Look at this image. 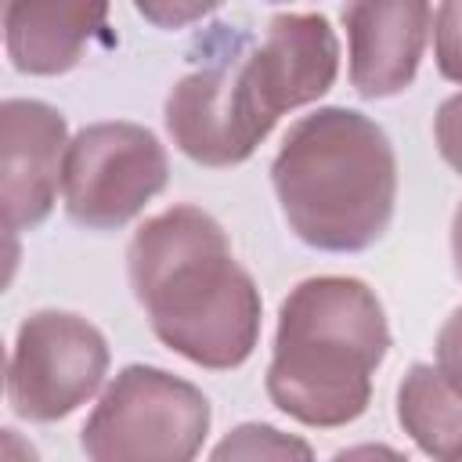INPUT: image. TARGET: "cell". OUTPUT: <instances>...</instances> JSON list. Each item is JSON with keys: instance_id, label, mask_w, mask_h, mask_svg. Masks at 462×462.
I'll list each match as a JSON object with an SVG mask.
<instances>
[{"instance_id": "6da1fadb", "label": "cell", "mask_w": 462, "mask_h": 462, "mask_svg": "<svg viewBox=\"0 0 462 462\" xmlns=\"http://www.w3.org/2000/svg\"><path fill=\"white\" fill-rule=\"evenodd\" d=\"M126 278L155 339L177 357L231 372L260 343V289L213 213L177 202L148 217L126 245Z\"/></svg>"}, {"instance_id": "7a4b0ae2", "label": "cell", "mask_w": 462, "mask_h": 462, "mask_svg": "<svg viewBox=\"0 0 462 462\" xmlns=\"http://www.w3.org/2000/svg\"><path fill=\"white\" fill-rule=\"evenodd\" d=\"M390 354L379 292L350 274H318L289 289L278 307L267 365L271 404L310 430L357 422L372 404V375Z\"/></svg>"}, {"instance_id": "3957f363", "label": "cell", "mask_w": 462, "mask_h": 462, "mask_svg": "<svg viewBox=\"0 0 462 462\" xmlns=\"http://www.w3.org/2000/svg\"><path fill=\"white\" fill-rule=\"evenodd\" d=\"M289 231L318 253L372 249L397 209V155L386 130L346 105L296 119L271 162Z\"/></svg>"}, {"instance_id": "277c9868", "label": "cell", "mask_w": 462, "mask_h": 462, "mask_svg": "<svg viewBox=\"0 0 462 462\" xmlns=\"http://www.w3.org/2000/svg\"><path fill=\"white\" fill-rule=\"evenodd\" d=\"M209 397L155 365H126L101 390L79 430L94 462H188L209 437Z\"/></svg>"}, {"instance_id": "5b68a950", "label": "cell", "mask_w": 462, "mask_h": 462, "mask_svg": "<svg viewBox=\"0 0 462 462\" xmlns=\"http://www.w3.org/2000/svg\"><path fill=\"white\" fill-rule=\"evenodd\" d=\"M170 180L162 141L126 119H105L69 137L61 162V206L87 231L126 227Z\"/></svg>"}, {"instance_id": "8992f818", "label": "cell", "mask_w": 462, "mask_h": 462, "mask_svg": "<svg viewBox=\"0 0 462 462\" xmlns=\"http://www.w3.org/2000/svg\"><path fill=\"white\" fill-rule=\"evenodd\" d=\"M112 354L105 332L72 310L22 318L7 357V404L25 422H61L105 386Z\"/></svg>"}, {"instance_id": "52a82bcc", "label": "cell", "mask_w": 462, "mask_h": 462, "mask_svg": "<svg viewBox=\"0 0 462 462\" xmlns=\"http://www.w3.org/2000/svg\"><path fill=\"white\" fill-rule=\"evenodd\" d=\"M162 123L177 152L209 170L242 166L274 130L245 72V54L180 76L166 94Z\"/></svg>"}, {"instance_id": "ba28073f", "label": "cell", "mask_w": 462, "mask_h": 462, "mask_svg": "<svg viewBox=\"0 0 462 462\" xmlns=\"http://www.w3.org/2000/svg\"><path fill=\"white\" fill-rule=\"evenodd\" d=\"M69 148L65 116L40 97H7L0 105V202L7 235L36 231L61 191Z\"/></svg>"}, {"instance_id": "9c48e42d", "label": "cell", "mask_w": 462, "mask_h": 462, "mask_svg": "<svg viewBox=\"0 0 462 462\" xmlns=\"http://www.w3.org/2000/svg\"><path fill=\"white\" fill-rule=\"evenodd\" d=\"M346 76L365 101L404 94L433 29L430 0H346Z\"/></svg>"}, {"instance_id": "30bf717a", "label": "cell", "mask_w": 462, "mask_h": 462, "mask_svg": "<svg viewBox=\"0 0 462 462\" xmlns=\"http://www.w3.org/2000/svg\"><path fill=\"white\" fill-rule=\"evenodd\" d=\"M245 72L263 112H285L325 97L339 76V36L325 14H274L263 40L245 51Z\"/></svg>"}, {"instance_id": "8fae6325", "label": "cell", "mask_w": 462, "mask_h": 462, "mask_svg": "<svg viewBox=\"0 0 462 462\" xmlns=\"http://www.w3.org/2000/svg\"><path fill=\"white\" fill-rule=\"evenodd\" d=\"M108 0H4V51L22 76H65L101 36Z\"/></svg>"}, {"instance_id": "7c38bea8", "label": "cell", "mask_w": 462, "mask_h": 462, "mask_svg": "<svg viewBox=\"0 0 462 462\" xmlns=\"http://www.w3.org/2000/svg\"><path fill=\"white\" fill-rule=\"evenodd\" d=\"M397 422L411 444L444 462H462V397L444 383L437 365L415 361L397 383Z\"/></svg>"}, {"instance_id": "4fadbf2b", "label": "cell", "mask_w": 462, "mask_h": 462, "mask_svg": "<svg viewBox=\"0 0 462 462\" xmlns=\"http://www.w3.org/2000/svg\"><path fill=\"white\" fill-rule=\"evenodd\" d=\"M209 458H217V462H227V458H314V448L292 433H282L278 426L242 422L209 451Z\"/></svg>"}, {"instance_id": "5bb4252c", "label": "cell", "mask_w": 462, "mask_h": 462, "mask_svg": "<svg viewBox=\"0 0 462 462\" xmlns=\"http://www.w3.org/2000/svg\"><path fill=\"white\" fill-rule=\"evenodd\" d=\"M433 58L437 72L462 83V0H440L433 18Z\"/></svg>"}, {"instance_id": "9a60e30c", "label": "cell", "mask_w": 462, "mask_h": 462, "mask_svg": "<svg viewBox=\"0 0 462 462\" xmlns=\"http://www.w3.org/2000/svg\"><path fill=\"white\" fill-rule=\"evenodd\" d=\"M220 4L224 0H134V11L162 32H177V29H188L209 18Z\"/></svg>"}, {"instance_id": "2e32d148", "label": "cell", "mask_w": 462, "mask_h": 462, "mask_svg": "<svg viewBox=\"0 0 462 462\" xmlns=\"http://www.w3.org/2000/svg\"><path fill=\"white\" fill-rule=\"evenodd\" d=\"M433 365L444 383L462 397V307H455L433 339Z\"/></svg>"}, {"instance_id": "e0dca14e", "label": "cell", "mask_w": 462, "mask_h": 462, "mask_svg": "<svg viewBox=\"0 0 462 462\" xmlns=\"http://www.w3.org/2000/svg\"><path fill=\"white\" fill-rule=\"evenodd\" d=\"M433 144L440 159L462 177V90L440 101L433 116Z\"/></svg>"}, {"instance_id": "ac0fdd59", "label": "cell", "mask_w": 462, "mask_h": 462, "mask_svg": "<svg viewBox=\"0 0 462 462\" xmlns=\"http://www.w3.org/2000/svg\"><path fill=\"white\" fill-rule=\"evenodd\" d=\"M451 267H455V278L462 282V202L455 206V217H451Z\"/></svg>"}, {"instance_id": "d6986e66", "label": "cell", "mask_w": 462, "mask_h": 462, "mask_svg": "<svg viewBox=\"0 0 462 462\" xmlns=\"http://www.w3.org/2000/svg\"><path fill=\"white\" fill-rule=\"evenodd\" d=\"M346 455H372V448H357V451H339L336 458H346ZM375 455H397V451H386V448H375Z\"/></svg>"}, {"instance_id": "ffe728a7", "label": "cell", "mask_w": 462, "mask_h": 462, "mask_svg": "<svg viewBox=\"0 0 462 462\" xmlns=\"http://www.w3.org/2000/svg\"><path fill=\"white\" fill-rule=\"evenodd\" d=\"M267 4H292V0H267Z\"/></svg>"}]
</instances>
